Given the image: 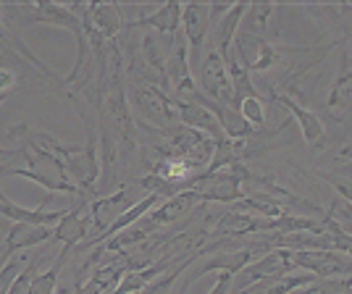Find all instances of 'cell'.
Instances as JSON below:
<instances>
[{"mask_svg": "<svg viewBox=\"0 0 352 294\" xmlns=\"http://www.w3.org/2000/svg\"><path fill=\"white\" fill-rule=\"evenodd\" d=\"M37 263H40V255L19 273V279L14 281V286L8 289V294H32V279L37 276Z\"/></svg>", "mask_w": 352, "mask_h": 294, "instance_id": "28", "label": "cell"}, {"mask_svg": "<svg viewBox=\"0 0 352 294\" xmlns=\"http://www.w3.org/2000/svg\"><path fill=\"white\" fill-rule=\"evenodd\" d=\"M14 84H16V71L14 69H6V66H3V69H0V92H6V95H8V92L14 89Z\"/></svg>", "mask_w": 352, "mask_h": 294, "instance_id": "31", "label": "cell"}, {"mask_svg": "<svg viewBox=\"0 0 352 294\" xmlns=\"http://www.w3.org/2000/svg\"><path fill=\"white\" fill-rule=\"evenodd\" d=\"M276 11L274 3H250L245 16H242V24H239V32L245 34H252V37H263L265 30H268V21Z\"/></svg>", "mask_w": 352, "mask_h": 294, "instance_id": "21", "label": "cell"}, {"mask_svg": "<svg viewBox=\"0 0 352 294\" xmlns=\"http://www.w3.org/2000/svg\"><path fill=\"white\" fill-rule=\"evenodd\" d=\"M321 223H323V229H326V234H329V239H331V247L337 252H342V255L352 258V234L342 231L337 223L331 218H326V216H323Z\"/></svg>", "mask_w": 352, "mask_h": 294, "instance_id": "26", "label": "cell"}, {"mask_svg": "<svg viewBox=\"0 0 352 294\" xmlns=\"http://www.w3.org/2000/svg\"><path fill=\"white\" fill-rule=\"evenodd\" d=\"M210 8L208 3H187L182 8V34L190 45V66L192 71H197L200 66V53H203V43L210 30Z\"/></svg>", "mask_w": 352, "mask_h": 294, "instance_id": "7", "label": "cell"}, {"mask_svg": "<svg viewBox=\"0 0 352 294\" xmlns=\"http://www.w3.org/2000/svg\"><path fill=\"white\" fill-rule=\"evenodd\" d=\"M200 205H206V203H200L197 194H195V190L187 187V190H182L179 194H174V197L163 200L158 207H153V210L147 213V218L153 220L155 226H166V223H174V220L190 216L192 210Z\"/></svg>", "mask_w": 352, "mask_h": 294, "instance_id": "14", "label": "cell"}, {"mask_svg": "<svg viewBox=\"0 0 352 294\" xmlns=\"http://www.w3.org/2000/svg\"><path fill=\"white\" fill-rule=\"evenodd\" d=\"M182 3H163L158 11L134 19L132 24H126V30H147L158 32V34H176L182 27Z\"/></svg>", "mask_w": 352, "mask_h": 294, "instance_id": "16", "label": "cell"}, {"mask_svg": "<svg viewBox=\"0 0 352 294\" xmlns=\"http://www.w3.org/2000/svg\"><path fill=\"white\" fill-rule=\"evenodd\" d=\"M53 236V226H37V223H11L6 231V252L16 255L37 245H45Z\"/></svg>", "mask_w": 352, "mask_h": 294, "instance_id": "18", "label": "cell"}, {"mask_svg": "<svg viewBox=\"0 0 352 294\" xmlns=\"http://www.w3.org/2000/svg\"><path fill=\"white\" fill-rule=\"evenodd\" d=\"M350 289H352V276H350Z\"/></svg>", "mask_w": 352, "mask_h": 294, "instance_id": "37", "label": "cell"}, {"mask_svg": "<svg viewBox=\"0 0 352 294\" xmlns=\"http://www.w3.org/2000/svg\"><path fill=\"white\" fill-rule=\"evenodd\" d=\"M16 155L27 163V166H3V168H0L3 174L30 179V181L40 184V187L47 192L79 194L76 184H74L72 179H69V174H66V168H63L53 155L37 150V147L30 145V142H19V145H16ZM79 197H82V194H79Z\"/></svg>", "mask_w": 352, "mask_h": 294, "instance_id": "2", "label": "cell"}, {"mask_svg": "<svg viewBox=\"0 0 352 294\" xmlns=\"http://www.w3.org/2000/svg\"><path fill=\"white\" fill-rule=\"evenodd\" d=\"M326 108H329L331 113H337V116L352 113V56L347 50H342L337 79H334V84L329 89Z\"/></svg>", "mask_w": 352, "mask_h": 294, "instance_id": "13", "label": "cell"}, {"mask_svg": "<svg viewBox=\"0 0 352 294\" xmlns=\"http://www.w3.org/2000/svg\"><path fill=\"white\" fill-rule=\"evenodd\" d=\"M326 218L334 220V223H337L342 231L352 234V203H347V200L337 197V200L329 205V213H326Z\"/></svg>", "mask_w": 352, "mask_h": 294, "instance_id": "27", "label": "cell"}, {"mask_svg": "<svg viewBox=\"0 0 352 294\" xmlns=\"http://www.w3.org/2000/svg\"><path fill=\"white\" fill-rule=\"evenodd\" d=\"M72 100L76 103V111H79V116L85 121L87 139H85V145H79L74 150L72 158L66 161L63 168H66L69 179L76 184L82 200L92 203V197H100V192H98V179H100V171H103V166H100V145H98V132L92 129V121H89L87 105L79 100V95H72Z\"/></svg>", "mask_w": 352, "mask_h": 294, "instance_id": "1", "label": "cell"}, {"mask_svg": "<svg viewBox=\"0 0 352 294\" xmlns=\"http://www.w3.org/2000/svg\"><path fill=\"white\" fill-rule=\"evenodd\" d=\"M239 113H242V118L248 121L255 132L265 126V103L261 98H245L239 103Z\"/></svg>", "mask_w": 352, "mask_h": 294, "instance_id": "24", "label": "cell"}, {"mask_svg": "<svg viewBox=\"0 0 352 294\" xmlns=\"http://www.w3.org/2000/svg\"><path fill=\"white\" fill-rule=\"evenodd\" d=\"M56 294H74V284H58Z\"/></svg>", "mask_w": 352, "mask_h": 294, "instance_id": "33", "label": "cell"}, {"mask_svg": "<svg viewBox=\"0 0 352 294\" xmlns=\"http://www.w3.org/2000/svg\"><path fill=\"white\" fill-rule=\"evenodd\" d=\"M85 205H87V200H79L74 207H66L63 218L53 226V236L60 242V252L63 255H69L76 245H82L87 239L89 213H85Z\"/></svg>", "mask_w": 352, "mask_h": 294, "instance_id": "11", "label": "cell"}, {"mask_svg": "<svg viewBox=\"0 0 352 294\" xmlns=\"http://www.w3.org/2000/svg\"><path fill=\"white\" fill-rule=\"evenodd\" d=\"M176 113H179V124L190 126V129H197V132L208 134L210 139L221 142L226 134L221 129L219 118L208 111L206 105L200 103H184V100H176Z\"/></svg>", "mask_w": 352, "mask_h": 294, "instance_id": "15", "label": "cell"}, {"mask_svg": "<svg viewBox=\"0 0 352 294\" xmlns=\"http://www.w3.org/2000/svg\"><path fill=\"white\" fill-rule=\"evenodd\" d=\"M261 255L255 250H250V247H242V250H226V252H216V255H210L208 260H203L200 265H195L190 273H187V284L192 281L203 279L208 273H239L242 268H248L252 260H258Z\"/></svg>", "mask_w": 352, "mask_h": 294, "instance_id": "10", "label": "cell"}, {"mask_svg": "<svg viewBox=\"0 0 352 294\" xmlns=\"http://www.w3.org/2000/svg\"><path fill=\"white\" fill-rule=\"evenodd\" d=\"M6 100H8V95H6V92H0V105L6 103Z\"/></svg>", "mask_w": 352, "mask_h": 294, "instance_id": "35", "label": "cell"}, {"mask_svg": "<svg viewBox=\"0 0 352 294\" xmlns=\"http://www.w3.org/2000/svg\"><path fill=\"white\" fill-rule=\"evenodd\" d=\"M245 11H248V3H234V5L213 24V50L221 53V58H226V56L232 53Z\"/></svg>", "mask_w": 352, "mask_h": 294, "instance_id": "17", "label": "cell"}, {"mask_svg": "<svg viewBox=\"0 0 352 294\" xmlns=\"http://www.w3.org/2000/svg\"><path fill=\"white\" fill-rule=\"evenodd\" d=\"M297 271L313 273L316 279H350L352 258L337 250H289Z\"/></svg>", "mask_w": 352, "mask_h": 294, "instance_id": "4", "label": "cell"}, {"mask_svg": "<svg viewBox=\"0 0 352 294\" xmlns=\"http://www.w3.org/2000/svg\"><path fill=\"white\" fill-rule=\"evenodd\" d=\"M190 190H195L200 203H226L234 205L245 197L242 192V179L232 174L229 168L223 171H206L200 177H195L190 181Z\"/></svg>", "mask_w": 352, "mask_h": 294, "instance_id": "5", "label": "cell"}, {"mask_svg": "<svg viewBox=\"0 0 352 294\" xmlns=\"http://www.w3.org/2000/svg\"><path fill=\"white\" fill-rule=\"evenodd\" d=\"M134 187H137V184H134ZM134 187L126 184V187L116 190L113 194H100V197H95V200L89 203V226H92L98 234L108 231V226H111L113 220H118L126 210H132V207L145 197V194H137Z\"/></svg>", "mask_w": 352, "mask_h": 294, "instance_id": "6", "label": "cell"}, {"mask_svg": "<svg viewBox=\"0 0 352 294\" xmlns=\"http://www.w3.org/2000/svg\"><path fill=\"white\" fill-rule=\"evenodd\" d=\"M316 276L313 273H289V276H279V279H261V281H252L248 286L236 289V294H292L302 286L313 284Z\"/></svg>", "mask_w": 352, "mask_h": 294, "instance_id": "19", "label": "cell"}, {"mask_svg": "<svg viewBox=\"0 0 352 294\" xmlns=\"http://www.w3.org/2000/svg\"><path fill=\"white\" fill-rule=\"evenodd\" d=\"M294 271H297V268H294L292 258H289V250L274 247V250H268L265 255H261L258 260H252L248 268H242V271H239V279L234 281V286L242 289V286H248L252 281L279 279V276H289Z\"/></svg>", "mask_w": 352, "mask_h": 294, "instance_id": "8", "label": "cell"}, {"mask_svg": "<svg viewBox=\"0 0 352 294\" xmlns=\"http://www.w3.org/2000/svg\"><path fill=\"white\" fill-rule=\"evenodd\" d=\"M274 103L276 105H284L292 118L297 121V126H300V134H302V139L308 142L310 147L321 145L323 137H326V129H323V121L310 108L300 103V100H294L292 95H287V92H276V98H274Z\"/></svg>", "mask_w": 352, "mask_h": 294, "instance_id": "12", "label": "cell"}, {"mask_svg": "<svg viewBox=\"0 0 352 294\" xmlns=\"http://www.w3.org/2000/svg\"><path fill=\"white\" fill-rule=\"evenodd\" d=\"M200 92L208 95L210 100H219V103L232 105V100H234L226 60L221 58V53H216V50H210L206 58L200 60Z\"/></svg>", "mask_w": 352, "mask_h": 294, "instance_id": "9", "label": "cell"}, {"mask_svg": "<svg viewBox=\"0 0 352 294\" xmlns=\"http://www.w3.org/2000/svg\"><path fill=\"white\" fill-rule=\"evenodd\" d=\"M234 289V276L232 273H219V281L213 284V289L208 294H232Z\"/></svg>", "mask_w": 352, "mask_h": 294, "instance_id": "30", "label": "cell"}, {"mask_svg": "<svg viewBox=\"0 0 352 294\" xmlns=\"http://www.w3.org/2000/svg\"><path fill=\"white\" fill-rule=\"evenodd\" d=\"M66 260H69V255L58 252L56 263L50 265L45 273H37L32 279V294H56V289H58V276L60 271H63V265H66Z\"/></svg>", "mask_w": 352, "mask_h": 294, "instance_id": "22", "label": "cell"}, {"mask_svg": "<svg viewBox=\"0 0 352 294\" xmlns=\"http://www.w3.org/2000/svg\"><path fill=\"white\" fill-rule=\"evenodd\" d=\"M11 155H16V150H3V147H0V163L6 161V158H11Z\"/></svg>", "mask_w": 352, "mask_h": 294, "instance_id": "34", "label": "cell"}, {"mask_svg": "<svg viewBox=\"0 0 352 294\" xmlns=\"http://www.w3.org/2000/svg\"><path fill=\"white\" fill-rule=\"evenodd\" d=\"M134 108L142 113L147 124H155L158 129L176 126L179 113H176V100L153 82H132L129 87Z\"/></svg>", "mask_w": 352, "mask_h": 294, "instance_id": "3", "label": "cell"}, {"mask_svg": "<svg viewBox=\"0 0 352 294\" xmlns=\"http://www.w3.org/2000/svg\"><path fill=\"white\" fill-rule=\"evenodd\" d=\"M187 286H190V284H187V281H184V284H182V292H179V294H184V292H187Z\"/></svg>", "mask_w": 352, "mask_h": 294, "instance_id": "36", "label": "cell"}, {"mask_svg": "<svg viewBox=\"0 0 352 294\" xmlns=\"http://www.w3.org/2000/svg\"><path fill=\"white\" fill-rule=\"evenodd\" d=\"M337 158H342V161H350V163H352V137L337 150Z\"/></svg>", "mask_w": 352, "mask_h": 294, "instance_id": "32", "label": "cell"}, {"mask_svg": "<svg viewBox=\"0 0 352 294\" xmlns=\"http://www.w3.org/2000/svg\"><path fill=\"white\" fill-rule=\"evenodd\" d=\"M137 187L142 190V194H158L163 200H168V197H174V194L182 192V187H176L174 181H168V179L155 174V171H150V174L137 179Z\"/></svg>", "mask_w": 352, "mask_h": 294, "instance_id": "23", "label": "cell"}, {"mask_svg": "<svg viewBox=\"0 0 352 294\" xmlns=\"http://www.w3.org/2000/svg\"><path fill=\"white\" fill-rule=\"evenodd\" d=\"M323 179L334 187V192H337L342 200H347V203H352V181L350 179H339L334 177V174H323Z\"/></svg>", "mask_w": 352, "mask_h": 294, "instance_id": "29", "label": "cell"}, {"mask_svg": "<svg viewBox=\"0 0 352 294\" xmlns=\"http://www.w3.org/2000/svg\"><path fill=\"white\" fill-rule=\"evenodd\" d=\"M203 255H206L203 250H192L187 258H182L179 263L171 265L166 273H161L155 281H150L140 294H171V289H174V284L179 281V276H182V273H187V271H190V265L195 263L197 258H203Z\"/></svg>", "mask_w": 352, "mask_h": 294, "instance_id": "20", "label": "cell"}, {"mask_svg": "<svg viewBox=\"0 0 352 294\" xmlns=\"http://www.w3.org/2000/svg\"><path fill=\"white\" fill-rule=\"evenodd\" d=\"M27 265H24V258L16 252V255H11L6 263L0 265V294H8V289L14 286V281L19 279V273L24 271Z\"/></svg>", "mask_w": 352, "mask_h": 294, "instance_id": "25", "label": "cell"}]
</instances>
